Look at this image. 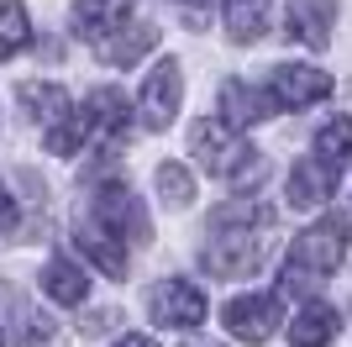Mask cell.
<instances>
[{
  "label": "cell",
  "mask_w": 352,
  "mask_h": 347,
  "mask_svg": "<svg viewBox=\"0 0 352 347\" xmlns=\"http://www.w3.org/2000/svg\"><path fill=\"white\" fill-rule=\"evenodd\" d=\"M347 247H352V221L342 216V211L321 216L310 231L294 237L289 258H284V289H310V284H321L326 274H337V263L347 258Z\"/></svg>",
  "instance_id": "6da1fadb"
},
{
  "label": "cell",
  "mask_w": 352,
  "mask_h": 347,
  "mask_svg": "<svg viewBox=\"0 0 352 347\" xmlns=\"http://www.w3.org/2000/svg\"><path fill=\"white\" fill-rule=\"evenodd\" d=\"M190 153L206 163L216 179H248V174L263 169V163H258V147L242 143L236 127H226L221 116H206V121L190 127Z\"/></svg>",
  "instance_id": "7a4b0ae2"
},
{
  "label": "cell",
  "mask_w": 352,
  "mask_h": 347,
  "mask_svg": "<svg viewBox=\"0 0 352 347\" xmlns=\"http://www.w3.org/2000/svg\"><path fill=\"white\" fill-rule=\"evenodd\" d=\"M331 74L326 69H310V63H279V69L268 74L263 95L274 101V111H305V105L326 101L331 95Z\"/></svg>",
  "instance_id": "3957f363"
},
{
  "label": "cell",
  "mask_w": 352,
  "mask_h": 347,
  "mask_svg": "<svg viewBox=\"0 0 352 347\" xmlns=\"http://www.w3.org/2000/svg\"><path fill=\"white\" fill-rule=\"evenodd\" d=\"M221 321H226V332L236 337V342H268V337L279 332L284 321V295H236V300H226V311H221Z\"/></svg>",
  "instance_id": "277c9868"
},
{
  "label": "cell",
  "mask_w": 352,
  "mask_h": 347,
  "mask_svg": "<svg viewBox=\"0 0 352 347\" xmlns=\"http://www.w3.org/2000/svg\"><path fill=\"white\" fill-rule=\"evenodd\" d=\"M147 311H153V321H158L163 332H190V326L206 321V295L190 279H163L147 295Z\"/></svg>",
  "instance_id": "5b68a950"
},
{
  "label": "cell",
  "mask_w": 352,
  "mask_h": 347,
  "mask_svg": "<svg viewBox=\"0 0 352 347\" xmlns=\"http://www.w3.org/2000/svg\"><path fill=\"white\" fill-rule=\"evenodd\" d=\"M200 263H206V274H216V279H248V274H258V263H263V242L252 237V227L248 231H221L216 242L200 253Z\"/></svg>",
  "instance_id": "8992f818"
},
{
  "label": "cell",
  "mask_w": 352,
  "mask_h": 347,
  "mask_svg": "<svg viewBox=\"0 0 352 347\" xmlns=\"http://www.w3.org/2000/svg\"><path fill=\"white\" fill-rule=\"evenodd\" d=\"M89 216L100 221L111 237H132V242H142L147 237V216H142V205H137V195L126 185H100L95 189V200H89Z\"/></svg>",
  "instance_id": "52a82bcc"
},
{
  "label": "cell",
  "mask_w": 352,
  "mask_h": 347,
  "mask_svg": "<svg viewBox=\"0 0 352 347\" xmlns=\"http://www.w3.org/2000/svg\"><path fill=\"white\" fill-rule=\"evenodd\" d=\"M179 101H184V74H179L174 58H163L158 69L147 74L142 101H137V111H142V127L163 132V127H168V121L179 116Z\"/></svg>",
  "instance_id": "ba28073f"
},
{
  "label": "cell",
  "mask_w": 352,
  "mask_h": 347,
  "mask_svg": "<svg viewBox=\"0 0 352 347\" xmlns=\"http://www.w3.org/2000/svg\"><path fill=\"white\" fill-rule=\"evenodd\" d=\"M85 116H89V137H100L105 153H116L126 137H132V105H126V95L121 90H95L85 101Z\"/></svg>",
  "instance_id": "9c48e42d"
},
{
  "label": "cell",
  "mask_w": 352,
  "mask_h": 347,
  "mask_svg": "<svg viewBox=\"0 0 352 347\" xmlns=\"http://www.w3.org/2000/svg\"><path fill=\"white\" fill-rule=\"evenodd\" d=\"M337 179H342V169H337V163H326V158L294 163V169H289V205H294V211L321 205L326 195H337Z\"/></svg>",
  "instance_id": "30bf717a"
},
{
  "label": "cell",
  "mask_w": 352,
  "mask_h": 347,
  "mask_svg": "<svg viewBox=\"0 0 352 347\" xmlns=\"http://www.w3.org/2000/svg\"><path fill=\"white\" fill-rule=\"evenodd\" d=\"M126 16H132V0H74V37L105 43Z\"/></svg>",
  "instance_id": "8fae6325"
},
{
  "label": "cell",
  "mask_w": 352,
  "mask_h": 347,
  "mask_svg": "<svg viewBox=\"0 0 352 347\" xmlns=\"http://www.w3.org/2000/svg\"><path fill=\"white\" fill-rule=\"evenodd\" d=\"M337 27V0H289V37L305 48H326Z\"/></svg>",
  "instance_id": "7c38bea8"
},
{
  "label": "cell",
  "mask_w": 352,
  "mask_h": 347,
  "mask_svg": "<svg viewBox=\"0 0 352 347\" xmlns=\"http://www.w3.org/2000/svg\"><path fill=\"white\" fill-rule=\"evenodd\" d=\"M342 332V316H337V305H326V300H310L294 311L289 321V342L294 347H326V342H337Z\"/></svg>",
  "instance_id": "4fadbf2b"
},
{
  "label": "cell",
  "mask_w": 352,
  "mask_h": 347,
  "mask_svg": "<svg viewBox=\"0 0 352 347\" xmlns=\"http://www.w3.org/2000/svg\"><path fill=\"white\" fill-rule=\"evenodd\" d=\"M263 116H274V101H268L263 90H248L242 79H226V85H221V121H226V127L242 132V127H258Z\"/></svg>",
  "instance_id": "5bb4252c"
},
{
  "label": "cell",
  "mask_w": 352,
  "mask_h": 347,
  "mask_svg": "<svg viewBox=\"0 0 352 347\" xmlns=\"http://www.w3.org/2000/svg\"><path fill=\"white\" fill-rule=\"evenodd\" d=\"M74 242L85 247L89 258L105 269V274H116V279L126 274V247H121V237H111L95 216H79V237H74Z\"/></svg>",
  "instance_id": "9a60e30c"
},
{
  "label": "cell",
  "mask_w": 352,
  "mask_h": 347,
  "mask_svg": "<svg viewBox=\"0 0 352 347\" xmlns=\"http://www.w3.org/2000/svg\"><path fill=\"white\" fill-rule=\"evenodd\" d=\"M43 289L58 305H85L89 300V274L79 269V263H69V258H53L43 269Z\"/></svg>",
  "instance_id": "2e32d148"
},
{
  "label": "cell",
  "mask_w": 352,
  "mask_h": 347,
  "mask_svg": "<svg viewBox=\"0 0 352 347\" xmlns=\"http://www.w3.org/2000/svg\"><path fill=\"white\" fill-rule=\"evenodd\" d=\"M21 105H27L43 127H58L63 116L74 111V101H69V90H63V85H37V79L21 85Z\"/></svg>",
  "instance_id": "e0dca14e"
},
{
  "label": "cell",
  "mask_w": 352,
  "mask_h": 347,
  "mask_svg": "<svg viewBox=\"0 0 352 347\" xmlns=\"http://www.w3.org/2000/svg\"><path fill=\"white\" fill-rule=\"evenodd\" d=\"M153 43H158V27H147V21H142V27L121 32V37H105V43H95V48H100L105 63H116V69H132V63H137V58H142Z\"/></svg>",
  "instance_id": "ac0fdd59"
},
{
  "label": "cell",
  "mask_w": 352,
  "mask_h": 347,
  "mask_svg": "<svg viewBox=\"0 0 352 347\" xmlns=\"http://www.w3.org/2000/svg\"><path fill=\"white\" fill-rule=\"evenodd\" d=\"M268 27V0H226V32L232 43H258Z\"/></svg>",
  "instance_id": "d6986e66"
},
{
  "label": "cell",
  "mask_w": 352,
  "mask_h": 347,
  "mask_svg": "<svg viewBox=\"0 0 352 347\" xmlns=\"http://www.w3.org/2000/svg\"><path fill=\"white\" fill-rule=\"evenodd\" d=\"M32 43V16L21 0H0V63L16 58L21 48Z\"/></svg>",
  "instance_id": "ffe728a7"
},
{
  "label": "cell",
  "mask_w": 352,
  "mask_h": 347,
  "mask_svg": "<svg viewBox=\"0 0 352 347\" xmlns=\"http://www.w3.org/2000/svg\"><path fill=\"white\" fill-rule=\"evenodd\" d=\"M316 158L347 169V158H352V121L347 116H337V121H326V127L316 132Z\"/></svg>",
  "instance_id": "44dd1931"
},
{
  "label": "cell",
  "mask_w": 352,
  "mask_h": 347,
  "mask_svg": "<svg viewBox=\"0 0 352 347\" xmlns=\"http://www.w3.org/2000/svg\"><path fill=\"white\" fill-rule=\"evenodd\" d=\"M158 195H163V205L184 211V205L195 200V179L179 169V163H163V169H158Z\"/></svg>",
  "instance_id": "7402d4cb"
},
{
  "label": "cell",
  "mask_w": 352,
  "mask_h": 347,
  "mask_svg": "<svg viewBox=\"0 0 352 347\" xmlns=\"http://www.w3.org/2000/svg\"><path fill=\"white\" fill-rule=\"evenodd\" d=\"M0 227H6V231L16 227V200H11V189H6V185H0Z\"/></svg>",
  "instance_id": "603a6c76"
},
{
  "label": "cell",
  "mask_w": 352,
  "mask_h": 347,
  "mask_svg": "<svg viewBox=\"0 0 352 347\" xmlns=\"http://www.w3.org/2000/svg\"><path fill=\"white\" fill-rule=\"evenodd\" d=\"M116 347H158V342H153V337H137V332H126Z\"/></svg>",
  "instance_id": "cb8c5ba5"
},
{
  "label": "cell",
  "mask_w": 352,
  "mask_h": 347,
  "mask_svg": "<svg viewBox=\"0 0 352 347\" xmlns=\"http://www.w3.org/2000/svg\"><path fill=\"white\" fill-rule=\"evenodd\" d=\"M190 347H221V342H190Z\"/></svg>",
  "instance_id": "d4e9b609"
},
{
  "label": "cell",
  "mask_w": 352,
  "mask_h": 347,
  "mask_svg": "<svg viewBox=\"0 0 352 347\" xmlns=\"http://www.w3.org/2000/svg\"><path fill=\"white\" fill-rule=\"evenodd\" d=\"M0 347H6V337H0Z\"/></svg>",
  "instance_id": "484cf974"
}]
</instances>
